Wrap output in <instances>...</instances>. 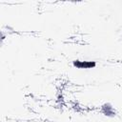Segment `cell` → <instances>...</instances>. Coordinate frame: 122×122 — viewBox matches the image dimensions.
<instances>
[{
  "instance_id": "1",
  "label": "cell",
  "mask_w": 122,
  "mask_h": 122,
  "mask_svg": "<svg viewBox=\"0 0 122 122\" xmlns=\"http://www.w3.org/2000/svg\"><path fill=\"white\" fill-rule=\"evenodd\" d=\"M100 111H101L103 115H105L107 117H110V118H112V117L116 116V114H117V112H116L115 109L113 108V106L109 102L102 104Z\"/></svg>"
},
{
  "instance_id": "2",
  "label": "cell",
  "mask_w": 122,
  "mask_h": 122,
  "mask_svg": "<svg viewBox=\"0 0 122 122\" xmlns=\"http://www.w3.org/2000/svg\"><path fill=\"white\" fill-rule=\"evenodd\" d=\"M72 66L76 69H93L96 67L95 61H81V60H73Z\"/></svg>"
}]
</instances>
